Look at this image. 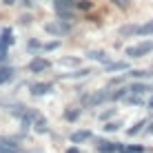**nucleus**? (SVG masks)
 I'll list each match as a JSON object with an SVG mask.
<instances>
[{
	"instance_id": "18",
	"label": "nucleus",
	"mask_w": 153,
	"mask_h": 153,
	"mask_svg": "<svg viewBox=\"0 0 153 153\" xmlns=\"http://www.w3.org/2000/svg\"><path fill=\"white\" fill-rule=\"evenodd\" d=\"M149 124V120H138V122H135L133 126H131V129H126V135H131V138H133V135H138V133H142V131H144V126Z\"/></svg>"
},
{
	"instance_id": "39",
	"label": "nucleus",
	"mask_w": 153,
	"mask_h": 153,
	"mask_svg": "<svg viewBox=\"0 0 153 153\" xmlns=\"http://www.w3.org/2000/svg\"><path fill=\"white\" fill-rule=\"evenodd\" d=\"M149 109H153V96L149 98Z\"/></svg>"
},
{
	"instance_id": "23",
	"label": "nucleus",
	"mask_w": 153,
	"mask_h": 153,
	"mask_svg": "<svg viewBox=\"0 0 153 153\" xmlns=\"http://www.w3.org/2000/svg\"><path fill=\"white\" fill-rule=\"evenodd\" d=\"M78 0H53V7L56 9H76Z\"/></svg>"
},
{
	"instance_id": "24",
	"label": "nucleus",
	"mask_w": 153,
	"mask_h": 153,
	"mask_svg": "<svg viewBox=\"0 0 153 153\" xmlns=\"http://www.w3.org/2000/svg\"><path fill=\"white\" fill-rule=\"evenodd\" d=\"M126 102L140 107V104H144V96H140V93H129V96H126Z\"/></svg>"
},
{
	"instance_id": "28",
	"label": "nucleus",
	"mask_w": 153,
	"mask_h": 153,
	"mask_svg": "<svg viewBox=\"0 0 153 153\" xmlns=\"http://www.w3.org/2000/svg\"><path fill=\"white\" fill-rule=\"evenodd\" d=\"M82 113V109H69V111L65 113V120H69V122H73V120H78Z\"/></svg>"
},
{
	"instance_id": "33",
	"label": "nucleus",
	"mask_w": 153,
	"mask_h": 153,
	"mask_svg": "<svg viewBox=\"0 0 153 153\" xmlns=\"http://www.w3.org/2000/svg\"><path fill=\"white\" fill-rule=\"evenodd\" d=\"M58 47H60V42H58V40L47 42V45H45V51H53V49H58Z\"/></svg>"
},
{
	"instance_id": "20",
	"label": "nucleus",
	"mask_w": 153,
	"mask_h": 153,
	"mask_svg": "<svg viewBox=\"0 0 153 153\" xmlns=\"http://www.w3.org/2000/svg\"><path fill=\"white\" fill-rule=\"evenodd\" d=\"M135 36H140V38H144V36H153V20H146L144 25H140Z\"/></svg>"
},
{
	"instance_id": "4",
	"label": "nucleus",
	"mask_w": 153,
	"mask_h": 153,
	"mask_svg": "<svg viewBox=\"0 0 153 153\" xmlns=\"http://www.w3.org/2000/svg\"><path fill=\"white\" fill-rule=\"evenodd\" d=\"M47 69H51V60H47L45 56H36L33 60L27 65V71L29 73H42V71H47Z\"/></svg>"
},
{
	"instance_id": "30",
	"label": "nucleus",
	"mask_w": 153,
	"mask_h": 153,
	"mask_svg": "<svg viewBox=\"0 0 153 153\" xmlns=\"http://www.w3.org/2000/svg\"><path fill=\"white\" fill-rule=\"evenodd\" d=\"M120 126H122V122H107V124L102 126V129L107 131V133H115V131H118Z\"/></svg>"
},
{
	"instance_id": "15",
	"label": "nucleus",
	"mask_w": 153,
	"mask_h": 153,
	"mask_svg": "<svg viewBox=\"0 0 153 153\" xmlns=\"http://www.w3.org/2000/svg\"><path fill=\"white\" fill-rule=\"evenodd\" d=\"M13 67H0V84H7L9 80H13Z\"/></svg>"
},
{
	"instance_id": "32",
	"label": "nucleus",
	"mask_w": 153,
	"mask_h": 153,
	"mask_svg": "<svg viewBox=\"0 0 153 153\" xmlns=\"http://www.w3.org/2000/svg\"><path fill=\"white\" fill-rule=\"evenodd\" d=\"M111 115H115V109H107V111H102L98 115V120H109Z\"/></svg>"
},
{
	"instance_id": "16",
	"label": "nucleus",
	"mask_w": 153,
	"mask_h": 153,
	"mask_svg": "<svg viewBox=\"0 0 153 153\" xmlns=\"http://www.w3.org/2000/svg\"><path fill=\"white\" fill-rule=\"evenodd\" d=\"M27 51H31V53H40V51H45V42H40L36 38H29L27 40Z\"/></svg>"
},
{
	"instance_id": "29",
	"label": "nucleus",
	"mask_w": 153,
	"mask_h": 153,
	"mask_svg": "<svg viewBox=\"0 0 153 153\" xmlns=\"http://www.w3.org/2000/svg\"><path fill=\"white\" fill-rule=\"evenodd\" d=\"M120 153H144V149L138 144H129V146H122L120 149Z\"/></svg>"
},
{
	"instance_id": "37",
	"label": "nucleus",
	"mask_w": 153,
	"mask_h": 153,
	"mask_svg": "<svg viewBox=\"0 0 153 153\" xmlns=\"http://www.w3.org/2000/svg\"><path fill=\"white\" fill-rule=\"evenodd\" d=\"M146 133H151V135H153V122L146 124Z\"/></svg>"
},
{
	"instance_id": "14",
	"label": "nucleus",
	"mask_w": 153,
	"mask_h": 153,
	"mask_svg": "<svg viewBox=\"0 0 153 153\" xmlns=\"http://www.w3.org/2000/svg\"><path fill=\"white\" fill-rule=\"evenodd\" d=\"M129 93H131V89H129V87H122V84H120V87L115 89V91H111V100H113V102L126 100V96H129Z\"/></svg>"
},
{
	"instance_id": "36",
	"label": "nucleus",
	"mask_w": 153,
	"mask_h": 153,
	"mask_svg": "<svg viewBox=\"0 0 153 153\" xmlns=\"http://www.w3.org/2000/svg\"><path fill=\"white\" fill-rule=\"evenodd\" d=\"M65 153H80V149H78V146H71V149H67Z\"/></svg>"
},
{
	"instance_id": "2",
	"label": "nucleus",
	"mask_w": 153,
	"mask_h": 153,
	"mask_svg": "<svg viewBox=\"0 0 153 153\" xmlns=\"http://www.w3.org/2000/svg\"><path fill=\"white\" fill-rule=\"evenodd\" d=\"M45 31L51 36H58V38H62V36H67L71 31V25L65 22V20H58V22H47L45 25Z\"/></svg>"
},
{
	"instance_id": "21",
	"label": "nucleus",
	"mask_w": 153,
	"mask_h": 153,
	"mask_svg": "<svg viewBox=\"0 0 153 153\" xmlns=\"http://www.w3.org/2000/svg\"><path fill=\"white\" fill-rule=\"evenodd\" d=\"M56 16H58V20H65V22H71L73 20V9H56Z\"/></svg>"
},
{
	"instance_id": "5",
	"label": "nucleus",
	"mask_w": 153,
	"mask_h": 153,
	"mask_svg": "<svg viewBox=\"0 0 153 153\" xmlns=\"http://www.w3.org/2000/svg\"><path fill=\"white\" fill-rule=\"evenodd\" d=\"M107 100H111V91H109V87L107 89H100V91H96V93H91L84 104H87V107H98V104L107 102Z\"/></svg>"
},
{
	"instance_id": "27",
	"label": "nucleus",
	"mask_w": 153,
	"mask_h": 153,
	"mask_svg": "<svg viewBox=\"0 0 153 153\" xmlns=\"http://www.w3.org/2000/svg\"><path fill=\"white\" fill-rule=\"evenodd\" d=\"M76 9H80V11H91V9H93V2H91V0H78V2H76Z\"/></svg>"
},
{
	"instance_id": "19",
	"label": "nucleus",
	"mask_w": 153,
	"mask_h": 153,
	"mask_svg": "<svg viewBox=\"0 0 153 153\" xmlns=\"http://www.w3.org/2000/svg\"><path fill=\"white\" fill-rule=\"evenodd\" d=\"M104 69L109 73L113 71H129V62H109V65H104Z\"/></svg>"
},
{
	"instance_id": "38",
	"label": "nucleus",
	"mask_w": 153,
	"mask_h": 153,
	"mask_svg": "<svg viewBox=\"0 0 153 153\" xmlns=\"http://www.w3.org/2000/svg\"><path fill=\"white\" fill-rule=\"evenodd\" d=\"M4 4H7V7H11V4H16V0H2Z\"/></svg>"
},
{
	"instance_id": "7",
	"label": "nucleus",
	"mask_w": 153,
	"mask_h": 153,
	"mask_svg": "<svg viewBox=\"0 0 153 153\" xmlns=\"http://www.w3.org/2000/svg\"><path fill=\"white\" fill-rule=\"evenodd\" d=\"M0 153H20V144L7 135H0Z\"/></svg>"
},
{
	"instance_id": "8",
	"label": "nucleus",
	"mask_w": 153,
	"mask_h": 153,
	"mask_svg": "<svg viewBox=\"0 0 153 153\" xmlns=\"http://www.w3.org/2000/svg\"><path fill=\"white\" fill-rule=\"evenodd\" d=\"M84 58H89V60H93V62H100V65H109V62H111V56H109L107 51H102V49H91Z\"/></svg>"
},
{
	"instance_id": "35",
	"label": "nucleus",
	"mask_w": 153,
	"mask_h": 153,
	"mask_svg": "<svg viewBox=\"0 0 153 153\" xmlns=\"http://www.w3.org/2000/svg\"><path fill=\"white\" fill-rule=\"evenodd\" d=\"M20 25H31V16H22V18H20Z\"/></svg>"
},
{
	"instance_id": "31",
	"label": "nucleus",
	"mask_w": 153,
	"mask_h": 153,
	"mask_svg": "<svg viewBox=\"0 0 153 153\" xmlns=\"http://www.w3.org/2000/svg\"><path fill=\"white\" fill-rule=\"evenodd\" d=\"M124 78H126V73H124V76H118V78H111V80H109V89H111V87H120V84L124 82Z\"/></svg>"
},
{
	"instance_id": "26",
	"label": "nucleus",
	"mask_w": 153,
	"mask_h": 153,
	"mask_svg": "<svg viewBox=\"0 0 153 153\" xmlns=\"http://www.w3.org/2000/svg\"><path fill=\"white\" fill-rule=\"evenodd\" d=\"M111 2H113L118 9H122V11H126V9L133 7V0H111Z\"/></svg>"
},
{
	"instance_id": "12",
	"label": "nucleus",
	"mask_w": 153,
	"mask_h": 153,
	"mask_svg": "<svg viewBox=\"0 0 153 153\" xmlns=\"http://www.w3.org/2000/svg\"><path fill=\"white\" fill-rule=\"evenodd\" d=\"M151 76H153L151 69H131V71H126V78H133V80H149Z\"/></svg>"
},
{
	"instance_id": "1",
	"label": "nucleus",
	"mask_w": 153,
	"mask_h": 153,
	"mask_svg": "<svg viewBox=\"0 0 153 153\" xmlns=\"http://www.w3.org/2000/svg\"><path fill=\"white\" fill-rule=\"evenodd\" d=\"M153 51V40H144L140 45H133V47H126V56L129 58H144Z\"/></svg>"
},
{
	"instance_id": "17",
	"label": "nucleus",
	"mask_w": 153,
	"mask_h": 153,
	"mask_svg": "<svg viewBox=\"0 0 153 153\" xmlns=\"http://www.w3.org/2000/svg\"><path fill=\"white\" fill-rule=\"evenodd\" d=\"M33 131H36V133H47V131H49V122H47V118L38 115L36 122H33Z\"/></svg>"
},
{
	"instance_id": "3",
	"label": "nucleus",
	"mask_w": 153,
	"mask_h": 153,
	"mask_svg": "<svg viewBox=\"0 0 153 153\" xmlns=\"http://www.w3.org/2000/svg\"><path fill=\"white\" fill-rule=\"evenodd\" d=\"M13 45V31L11 27H4L2 33H0V62L7 60V47Z\"/></svg>"
},
{
	"instance_id": "22",
	"label": "nucleus",
	"mask_w": 153,
	"mask_h": 153,
	"mask_svg": "<svg viewBox=\"0 0 153 153\" xmlns=\"http://www.w3.org/2000/svg\"><path fill=\"white\" fill-rule=\"evenodd\" d=\"M138 27H140V25H124V27H120L118 33L122 36V38H126V36H135V33H138Z\"/></svg>"
},
{
	"instance_id": "6",
	"label": "nucleus",
	"mask_w": 153,
	"mask_h": 153,
	"mask_svg": "<svg viewBox=\"0 0 153 153\" xmlns=\"http://www.w3.org/2000/svg\"><path fill=\"white\" fill-rule=\"evenodd\" d=\"M122 149V144H118V142H107V140H96V151L98 153H120Z\"/></svg>"
},
{
	"instance_id": "13",
	"label": "nucleus",
	"mask_w": 153,
	"mask_h": 153,
	"mask_svg": "<svg viewBox=\"0 0 153 153\" xmlns=\"http://www.w3.org/2000/svg\"><path fill=\"white\" fill-rule=\"evenodd\" d=\"M129 89H131V93H140V96H144L146 91H153V87L146 82H131Z\"/></svg>"
},
{
	"instance_id": "11",
	"label": "nucleus",
	"mask_w": 153,
	"mask_h": 153,
	"mask_svg": "<svg viewBox=\"0 0 153 153\" xmlns=\"http://www.w3.org/2000/svg\"><path fill=\"white\" fill-rule=\"evenodd\" d=\"M69 140L73 142V144H82V142L91 140V131H89V129H78V131H73V133H71Z\"/></svg>"
},
{
	"instance_id": "9",
	"label": "nucleus",
	"mask_w": 153,
	"mask_h": 153,
	"mask_svg": "<svg viewBox=\"0 0 153 153\" xmlns=\"http://www.w3.org/2000/svg\"><path fill=\"white\" fill-rule=\"evenodd\" d=\"M51 89H53L51 82H36V84H31V96L42 98V96H47V93H51Z\"/></svg>"
},
{
	"instance_id": "25",
	"label": "nucleus",
	"mask_w": 153,
	"mask_h": 153,
	"mask_svg": "<svg viewBox=\"0 0 153 153\" xmlns=\"http://www.w3.org/2000/svg\"><path fill=\"white\" fill-rule=\"evenodd\" d=\"M58 65H60V67H78V65H80V58H60Z\"/></svg>"
},
{
	"instance_id": "34",
	"label": "nucleus",
	"mask_w": 153,
	"mask_h": 153,
	"mask_svg": "<svg viewBox=\"0 0 153 153\" xmlns=\"http://www.w3.org/2000/svg\"><path fill=\"white\" fill-rule=\"evenodd\" d=\"M20 4L27 7V9H31V7H33V0H20Z\"/></svg>"
},
{
	"instance_id": "10",
	"label": "nucleus",
	"mask_w": 153,
	"mask_h": 153,
	"mask_svg": "<svg viewBox=\"0 0 153 153\" xmlns=\"http://www.w3.org/2000/svg\"><path fill=\"white\" fill-rule=\"evenodd\" d=\"M91 73L93 71L89 69V67H82V69H76L71 73H60V78H65V80H80V78H89Z\"/></svg>"
}]
</instances>
